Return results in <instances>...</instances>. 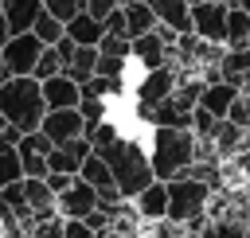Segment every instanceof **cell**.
Wrapping results in <instances>:
<instances>
[{
  "label": "cell",
  "instance_id": "obj_4",
  "mask_svg": "<svg viewBox=\"0 0 250 238\" xmlns=\"http://www.w3.org/2000/svg\"><path fill=\"white\" fill-rule=\"evenodd\" d=\"M168 183V211L164 218L168 222H180L188 226L191 218H199L207 211V199H211V187L203 179H191V176H176V179H164Z\"/></svg>",
  "mask_w": 250,
  "mask_h": 238
},
{
  "label": "cell",
  "instance_id": "obj_20",
  "mask_svg": "<svg viewBox=\"0 0 250 238\" xmlns=\"http://www.w3.org/2000/svg\"><path fill=\"white\" fill-rule=\"evenodd\" d=\"M20 187H23V199H27L31 215H51V211H55V191L47 187L43 176H23Z\"/></svg>",
  "mask_w": 250,
  "mask_h": 238
},
{
  "label": "cell",
  "instance_id": "obj_26",
  "mask_svg": "<svg viewBox=\"0 0 250 238\" xmlns=\"http://www.w3.org/2000/svg\"><path fill=\"white\" fill-rule=\"evenodd\" d=\"M16 179H23L20 152H16V144H0V187L4 183H16Z\"/></svg>",
  "mask_w": 250,
  "mask_h": 238
},
{
  "label": "cell",
  "instance_id": "obj_14",
  "mask_svg": "<svg viewBox=\"0 0 250 238\" xmlns=\"http://www.w3.org/2000/svg\"><path fill=\"white\" fill-rule=\"evenodd\" d=\"M215 66H219L223 82H234L238 90H246V82H250V47H223Z\"/></svg>",
  "mask_w": 250,
  "mask_h": 238
},
{
  "label": "cell",
  "instance_id": "obj_3",
  "mask_svg": "<svg viewBox=\"0 0 250 238\" xmlns=\"http://www.w3.org/2000/svg\"><path fill=\"white\" fill-rule=\"evenodd\" d=\"M145 152H148V164H152L156 179H176V176H184V168L195 164V133L152 125V140H148Z\"/></svg>",
  "mask_w": 250,
  "mask_h": 238
},
{
  "label": "cell",
  "instance_id": "obj_25",
  "mask_svg": "<svg viewBox=\"0 0 250 238\" xmlns=\"http://www.w3.org/2000/svg\"><path fill=\"white\" fill-rule=\"evenodd\" d=\"M31 35H35L43 47H51V43H59V39H62V20H55V16H47V12H39V20L31 23Z\"/></svg>",
  "mask_w": 250,
  "mask_h": 238
},
{
  "label": "cell",
  "instance_id": "obj_27",
  "mask_svg": "<svg viewBox=\"0 0 250 238\" xmlns=\"http://www.w3.org/2000/svg\"><path fill=\"white\" fill-rule=\"evenodd\" d=\"M78 113H82V121H86V129H90V125H98V121L109 117V101H105V98H86V94H82Z\"/></svg>",
  "mask_w": 250,
  "mask_h": 238
},
{
  "label": "cell",
  "instance_id": "obj_43",
  "mask_svg": "<svg viewBox=\"0 0 250 238\" xmlns=\"http://www.w3.org/2000/svg\"><path fill=\"white\" fill-rule=\"evenodd\" d=\"M59 238H62V234H59Z\"/></svg>",
  "mask_w": 250,
  "mask_h": 238
},
{
  "label": "cell",
  "instance_id": "obj_36",
  "mask_svg": "<svg viewBox=\"0 0 250 238\" xmlns=\"http://www.w3.org/2000/svg\"><path fill=\"white\" fill-rule=\"evenodd\" d=\"M102 23H105V31H109V35H125V12H121V4H117ZM125 39H129V35H125Z\"/></svg>",
  "mask_w": 250,
  "mask_h": 238
},
{
  "label": "cell",
  "instance_id": "obj_28",
  "mask_svg": "<svg viewBox=\"0 0 250 238\" xmlns=\"http://www.w3.org/2000/svg\"><path fill=\"white\" fill-rule=\"evenodd\" d=\"M43 12L66 23V20H74L78 12H86V0H43Z\"/></svg>",
  "mask_w": 250,
  "mask_h": 238
},
{
  "label": "cell",
  "instance_id": "obj_40",
  "mask_svg": "<svg viewBox=\"0 0 250 238\" xmlns=\"http://www.w3.org/2000/svg\"><path fill=\"white\" fill-rule=\"evenodd\" d=\"M238 8H242V12H246V16H250V0H238Z\"/></svg>",
  "mask_w": 250,
  "mask_h": 238
},
{
  "label": "cell",
  "instance_id": "obj_23",
  "mask_svg": "<svg viewBox=\"0 0 250 238\" xmlns=\"http://www.w3.org/2000/svg\"><path fill=\"white\" fill-rule=\"evenodd\" d=\"M121 90H125V78H105V74H90V78L82 82V94H86V98H105V101H109V98H117Z\"/></svg>",
  "mask_w": 250,
  "mask_h": 238
},
{
  "label": "cell",
  "instance_id": "obj_6",
  "mask_svg": "<svg viewBox=\"0 0 250 238\" xmlns=\"http://www.w3.org/2000/svg\"><path fill=\"white\" fill-rule=\"evenodd\" d=\"M191 31L207 43H227V4L223 0H195L191 4Z\"/></svg>",
  "mask_w": 250,
  "mask_h": 238
},
{
  "label": "cell",
  "instance_id": "obj_29",
  "mask_svg": "<svg viewBox=\"0 0 250 238\" xmlns=\"http://www.w3.org/2000/svg\"><path fill=\"white\" fill-rule=\"evenodd\" d=\"M31 74H35L39 82L51 78V74H62V59H59V51H55V47H43V51H39V62H35Z\"/></svg>",
  "mask_w": 250,
  "mask_h": 238
},
{
  "label": "cell",
  "instance_id": "obj_37",
  "mask_svg": "<svg viewBox=\"0 0 250 238\" xmlns=\"http://www.w3.org/2000/svg\"><path fill=\"white\" fill-rule=\"evenodd\" d=\"M113 8H117V0H86V12H90L94 20H105Z\"/></svg>",
  "mask_w": 250,
  "mask_h": 238
},
{
  "label": "cell",
  "instance_id": "obj_11",
  "mask_svg": "<svg viewBox=\"0 0 250 238\" xmlns=\"http://www.w3.org/2000/svg\"><path fill=\"white\" fill-rule=\"evenodd\" d=\"M16 152H20V168L23 176H47V152H51V140L35 129V133H23L16 140Z\"/></svg>",
  "mask_w": 250,
  "mask_h": 238
},
{
  "label": "cell",
  "instance_id": "obj_39",
  "mask_svg": "<svg viewBox=\"0 0 250 238\" xmlns=\"http://www.w3.org/2000/svg\"><path fill=\"white\" fill-rule=\"evenodd\" d=\"M8 39V20H4V4H0V43Z\"/></svg>",
  "mask_w": 250,
  "mask_h": 238
},
{
  "label": "cell",
  "instance_id": "obj_2",
  "mask_svg": "<svg viewBox=\"0 0 250 238\" xmlns=\"http://www.w3.org/2000/svg\"><path fill=\"white\" fill-rule=\"evenodd\" d=\"M43 113L47 105H43V90L35 74H12L0 82V117L8 125H16L20 133H35Z\"/></svg>",
  "mask_w": 250,
  "mask_h": 238
},
{
  "label": "cell",
  "instance_id": "obj_42",
  "mask_svg": "<svg viewBox=\"0 0 250 238\" xmlns=\"http://www.w3.org/2000/svg\"><path fill=\"white\" fill-rule=\"evenodd\" d=\"M246 94H250V82H246Z\"/></svg>",
  "mask_w": 250,
  "mask_h": 238
},
{
  "label": "cell",
  "instance_id": "obj_9",
  "mask_svg": "<svg viewBox=\"0 0 250 238\" xmlns=\"http://www.w3.org/2000/svg\"><path fill=\"white\" fill-rule=\"evenodd\" d=\"M94 207H98V187H90V183L78 179V176H74L70 187H62V191L55 195V211H59L62 218H82V215H90Z\"/></svg>",
  "mask_w": 250,
  "mask_h": 238
},
{
  "label": "cell",
  "instance_id": "obj_5",
  "mask_svg": "<svg viewBox=\"0 0 250 238\" xmlns=\"http://www.w3.org/2000/svg\"><path fill=\"white\" fill-rule=\"evenodd\" d=\"M39 51H43V43H39L31 31L8 35V39L0 43V66H4V74H8V78H12V74H31L35 62H39Z\"/></svg>",
  "mask_w": 250,
  "mask_h": 238
},
{
  "label": "cell",
  "instance_id": "obj_30",
  "mask_svg": "<svg viewBox=\"0 0 250 238\" xmlns=\"http://www.w3.org/2000/svg\"><path fill=\"white\" fill-rule=\"evenodd\" d=\"M227 121H234V125L250 129V94H246V90H238V94H234V101H230V109H227Z\"/></svg>",
  "mask_w": 250,
  "mask_h": 238
},
{
  "label": "cell",
  "instance_id": "obj_12",
  "mask_svg": "<svg viewBox=\"0 0 250 238\" xmlns=\"http://www.w3.org/2000/svg\"><path fill=\"white\" fill-rule=\"evenodd\" d=\"M129 59L141 62V70L164 66V62H168V43H164V39L156 35V27H152V31H145V35H133V39H129Z\"/></svg>",
  "mask_w": 250,
  "mask_h": 238
},
{
  "label": "cell",
  "instance_id": "obj_17",
  "mask_svg": "<svg viewBox=\"0 0 250 238\" xmlns=\"http://www.w3.org/2000/svg\"><path fill=\"white\" fill-rule=\"evenodd\" d=\"M62 35H66L70 43H78V47H98V39L105 35V23H102V20H94L90 12H78L74 20H66V23H62Z\"/></svg>",
  "mask_w": 250,
  "mask_h": 238
},
{
  "label": "cell",
  "instance_id": "obj_7",
  "mask_svg": "<svg viewBox=\"0 0 250 238\" xmlns=\"http://www.w3.org/2000/svg\"><path fill=\"white\" fill-rule=\"evenodd\" d=\"M172 90H176V66H172V62H164V66L141 70V82H137L133 98H137V105L152 109V105H160V101H164Z\"/></svg>",
  "mask_w": 250,
  "mask_h": 238
},
{
  "label": "cell",
  "instance_id": "obj_32",
  "mask_svg": "<svg viewBox=\"0 0 250 238\" xmlns=\"http://www.w3.org/2000/svg\"><path fill=\"white\" fill-rule=\"evenodd\" d=\"M98 51H102V55H117V59H129V39H125V35H109V31H105V35L98 39Z\"/></svg>",
  "mask_w": 250,
  "mask_h": 238
},
{
  "label": "cell",
  "instance_id": "obj_31",
  "mask_svg": "<svg viewBox=\"0 0 250 238\" xmlns=\"http://www.w3.org/2000/svg\"><path fill=\"white\" fill-rule=\"evenodd\" d=\"M125 66H129V59H117V55H102V51H98V70H94V74L125 78Z\"/></svg>",
  "mask_w": 250,
  "mask_h": 238
},
{
  "label": "cell",
  "instance_id": "obj_15",
  "mask_svg": "<svg viewBox=\"0 0 250 238\" xmlns=\"http://www.w3.org/2000/svg\"><path fill=\"white\" fill-rule=\"evenodd\" d=\"M211 144H215V156L219 160H230V156L246 152V129L234 125V121H227V117H219V125L211 133Z\"/></svg>",
  "mask_w": 250,
  "mask_h": 238
},
{
  "label": "cell",
  "instance_id": "obj_41",
  "mask_svg": "<svg viewBox=\"0 0 250 238\" xmlns=\"http://www.w3.org/2000/svg\"><path fill=\"white\" fill-rule=\"evenodd\" d=\"M242 238H250V215H246V230H242Z\"/></svg>",
  "mask_w": 250,
  "mask_h": 238
},
{
  "label": "cell",
  "instance_id": "obj_13",
  "mask_svg": "<svg viewBox=\"0 0 250 238\" xmlns=\"http://www.w3.org/2000/svg\"><path fill=\"white\" fill-rule=\"evenodd\" d=\"M129 203H133V211L141 215V222H156V218H164V211H168V183H164V179H152V183L141 187Z\"/></svg>",
  "mask_w": 250,
  "mask_h": 238
},
{
  "label": "cell",
  "instance_id": "obj_16",
  "mask_svg": "<svg viewBox=\"0 0 250 238\" xmlns=\"http://www.w3.org/2000/svg\"><path fill=\"white\" fill-rule=\"evenodd\" d=\"M156 12V23L172 27L176 35L191 31V0H148Z\"/></svg>",
  "mask_w": 250,
  "mask_h": 238
},
{
  "label": "cell",
  "instance_id": "obj_38",
  "mask_svg": "<svg viewBox=\"0 0 250 238\" xmlns=\"http://www.w3.org/2000/svg\"><path fill=\"white\" fill-rule=\"evenodd\" d=\"M43 179H47V187H51L55 195H59L62 187H70V183H74V176H66V172H47Z\"/></svg>",
  "mask_w": 250,
  "mask_h": 238
},
{
  "label": "cell",
  "instance_id": "obj_18",
  "mask_svg": "<svg viewBox=\"0 0 250 238\" xmlns=\"http://www.w3.org/2000/svg\"><path fill=\"white\" fill-rule=\"evenodd\" d=\"M4 4V20H8V35L31 31V23L43 12V0H0Z\"/></svg>",
  "mask_w": 250,
  "mask_h": 238
},
{
  "label": "cell",
  "instance_id": "obj_34",
  "mask_svg": "<svg viewBox=\"0 0 250 238\" xmlns=\"http://www.w3.org/2000/svg\"><path fill=\"white\" fill-rule=\"evenodd\" d=\"M82 222H86V226H90V230H94V234H98V238H102V234H105V230H109V215H105V211H102V207H94V211H90V215H82Z\"/></svg>",
  "mask_w": 250,
  "mask_h": 238
},
{
  "label": "cell",
  "instance_id": "obj_1",
  "mask_svg": "<svg viewBox=\"0 0 250 238\" xmlns=\"http://www.w3.org/2000/svg\"><path fill=\"white\" fill-rule=\"evenodd\" d=\"M105 164H109V176H113V183H117V191H121V199H133L141 187H148L156 176H152V164H148V152H145V144L141 140H133V137H117L113 144H105V148H94Z\"/></svg>",
  "mask_w": 250,
  "mask_h": 238
},
{
  "label": "cell",
  "instance_id": "obj_22",
  "mask_svg": "<svg viewBox=\"0 0 250 238\" xmlns=\"http://www.w3.org/2000/svg\"><path fill=\"white\" fill-rule=\"evenodd\" d=\"M94 70H98V47H78V43H74V55L66 59L62 74H70V78L82 86V82H86Z\"/></svg>",
  "mask_w": 250,
  "mask_h": 238
},
{
  "label": "cell",
  "instance_id": "obj_21",
  "mask_svg": "<svg viewBox=\"0 0 250 238\" xmlns=\"http://www.w3.org/2000/svg\"><path fill=\"white\" fill-rule=\"evenodd\" d=\"M121 12H125V35L129 39L156 27V12H152L148 0H129V4H121Z\"/></svg>",
  "mask_w": 250,
  "mask_h": 238
},
{
  "label": "cell",
  "instance_id": "obj_8",
  "mask_svg": "<svg viewBox=\"0 0 250 238\" xmlns=\"http://www.w3.org/2000/svg\"><path fill=\"white\" fill-rule=\"evenodd\" d=\"M39 133H43L51 144H62V140H70V137H82V133H86V121H82L78 105H74V109H47L43 121H39Z\"/></svg>",
  "mask_w": 250,
  "mask_h": 238
},
{
  "label": "cell",
  "instance_id": "obj_10",
  "mask_svg": "<svg viewBox=\"0 0 250 238\" xmlns=\"http://www.w3.org/2000/svg\"><path fill=\"white\" fill-rule=\"evenodd\" d=\"M39 90H43V105L47 109H74L82 101V86L70 74H51V78L39 82Z\"/></svg>",
  "mask_w": 250,
  "mask_h": 238
},
{
  "label": "cell",
  "instance_id": "obj_35",
  "mask_svg": "<svg viewBox=\"0 0 250 238\" xmlns=\"http://www.w3.org/2000/svg\"><path fill=\"white\" fill-rule=\"evenodd\" d=\"M62 238H98L82 218H62Z\"/></svg>",
  "mask_w": 250,
  "mask_h": 238
},
{
  "label": "cell",
  "instance_id": "obj_19",
  "mask_svg": "<svg viewBox=\"0 0 250 238\" xmlns=\"http://www.w3.org/2000/svg\"><path fill=\"white\" fill-rule=\"evenodd\" d=\"M234 94H238L234 82H223V78H219V82H203V90H199V105H203L207 113H215V117H227Z\"/></svg>",
  "mask_w": 250,
  "mask_h": 238
},
{
  "label": "cell",
  "instance_id": "obj_33",
  "mask_svg": "<svg viewBox=\"0 0 250 238\" xmlns=\"http://www.w3.org/2000/svg\"><path fill=\"white\" fill-rule=\"evenodd\" d=\"M152 230H148V238H188V226H180V222H168V218H156V222H148Z\"/></svg>",
  "mask_w": 250,
  "mask_h": 238
},
{
  "label": "cell",
  "instance_id": "obj_24",
  "mask_svg": "<svg viewBox=\"0 0 250 238\" xmlns=\"http://www.w3.org/2000/svg\"><path fill=\"white\" fill-rule=\"evenodd\" d=\"M246 35H250V16L238 4L227 8V47H246Z\"/></svg>",
  "mask_w": 250,
  "mask_h": 238
}]
</instances>
